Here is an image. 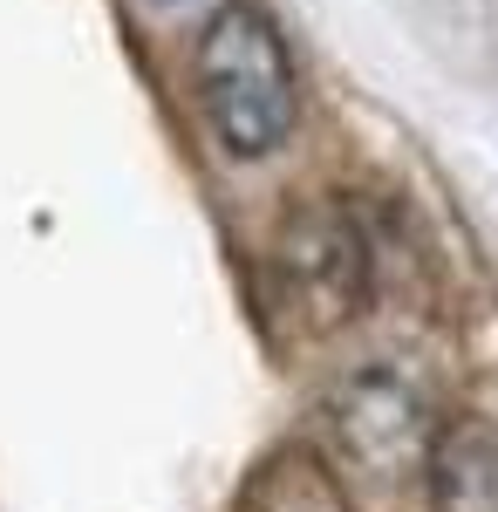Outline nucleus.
<instances>
[{"instance_id": "obj_1", "label": "nucleus", "mask_w": 498, "mask_h": 512, "mask_svg": "<svg viewBox=\"0 0 498 512\" xmlns=\"http://www.w3.org/2000/svg\"><path fill=\"white\" fill-rule=\"evenodd\" d=\"M192 89L212 137L232 158H267L294 130V62L260 7L232 0L205 21L192 55Z\"/></svg>"}, {"instance_id": "obj_2", "label": "nucleus", "mask_w": 498, "mask_h": 512, "mask_svg": "<svg viewBox=\"0 0 498 512\" xmlns=\"http://www.w3.org/2000/svg\"><path fill=\"white\" fill-rule=\"evenodd\" d=\"M273 267H280V294H287V315L328 335L369 308V280H376V260H369V233L355 226V212L342 205H301L287 226H280V246H273Z\"/></svg>"}, {"instance_id": "obj_3", "label": "nucleus", "mask_w": 498, "mask_h": 512, "mask_svg": "<svg viewBox=\"0 0 498 512\" xmlns=\"http://www.w3.org/2000/svg\"><path fill=\"white\" fill-rule=\"evenodd\" d=\"M430 437H437V417L423 390L396 369H355L328 396V451H335V465H348L369 485L417 478L430 458Z\"/></svg>"}, {"instance_id": "obj_4", "label": "nucleus", "mask_w": 498, "mask_h": 512, "mask_svg": "<svg viewBox=\"0 0 498 512\" xmlns=\"http://www.w3.org/2000/svg\"><path fill=\"white\" fill-rule=\"evenodd\" d=\"M423 478H430L437 512H498V424L492 417L437 424Z\"/></svg>"}, {"instance_id": "obj_5", "label": "nucleus", "mask_w": 498, "mask_h": 512, "mask_svg": "<svg viewBox=\"0 0 498 512\" xmlns=\"http://www.w3.org/2000/svg\"><path fill=\"white\" fill-rule=\"evenodd\" d=\"M239 512H348V499L335 485V465H321L307 451H280L253 472Z\"/></svg>"}]
</instances>
